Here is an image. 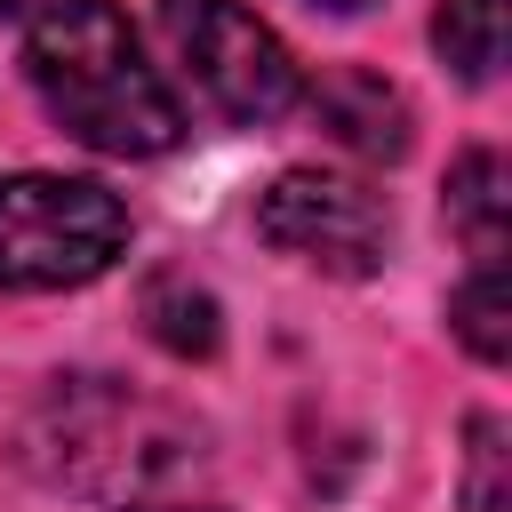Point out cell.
Wrapping results in <instances>:
<instances>
[{"label":"cell","mask_w":512,"mask_h":512,"mask_svg":"<svg viewBox=\"0 0 512 512\" xmlns=\"http://www.w3.org/2000/svg\"><path fill=\"white\" fill-rule=\"evenodd\" d=\"M24 72L64 136L112 160H152L184 136L176 88L144 64L128 16L112 0H48L24 40Z\"/></svg>","instance_id":"6da1fadb"},{"label":"cell","mask_w":512,"mask_h":512,"mask_svg":"<svg viewBox=\"0 0 512 512\" xmlns=\"http://www.w3.org/2000/svg\"><path fill=\"white\" fill-rule=\"evenodd\" d=\"M128 256V208L96 176H0V288H88Z\"/></svg>","instance_id":"7a4b0ae2"},{"label":"cell","mask_w":512,"mask_h":512,"mask_svg":"<svg viewBox=\"0 0 512 512\" xmlns=\"http://www.w3.org/2000/svg\"><path fill=\"white\" fill-rule=\"evenodd\" d=\"M160 32L192 72V88L240 128H264L304 96L288 40L240 0H160Z\"/></svg>","instance_id":"3957f363"},{"label":"cell","mask_w":512,"mask_h":512,"mask_svg":"<svg viewBox=\"0 0 512 512\" xmlns=\"http://www.w3.org/2000/svg\"><path fill=\"white\" fill-rule=\"evenodd\" d=\"M256 232L280 248V256H304L336 280H368L392 248V216L384 200L360 184V176H336V168H280L272 192L256 200Z\"/></svg>","instance_id":"277c9868"},{"label":"cell","mask_w":512,"mask_h":512,"mask_svg":"<svg viewBox=\"0 0 512 512\" xmlns=\"http://www.w3.org/2000/svg\"><path fill=\"white\" fill-rule=\"evenodd\" d=\"M312 120L360 160H400L408 152V104H400V88L384 72H360V64L320 72L312 80Z\"/></svg>","instance_id":"5b68a950"},{"label":"cell","mask_w":512,"mask_h":512,"mask_svg":"<svg viewBox=\"0 0 512 512\" xmlns=\"http://www.w3.org/2000/svg\"><path fill=\"white\" fill-rule=\"evenodd\" d=\"M136 312H144L152 344H168L176 360H208V352L224 344V312H216V296L192 288L184 272H152L144 296H136Z\"/></svg>","instance_id":"8992f818"},{"label":"cell","mask_w":512,"mask_h":512,"mask_svg":"<svg viewBox=\"0 0 512 512\" xmlns=\"http://www.w3.org/2000/svg\"><path fill=\"white\" fill-rule=\"evenodd\" d=\"M504 160L496 152H464L448 176V224L472 248V264H504Z\"/></svg>","instance_id":"52a82bcc"},{"label":"cell","mask_w":512,"mask_h":512,"mask_svg":"<svg viewBox=\"0 0 512 512\" xmlns=\"http://www.w3.org/2000/svg\"><path fill=\"white\" fill-rule=\"evenodd\" d=\"M432 48L480 88V80L504 64V0H440V16H432Z\"/></svg>","instance_id":"ba28073f"},{"label":"cell","mask_w":512,"mask_h":512,"mask_svg":"<svg viewBox=\"0 0 512 512\" xmlns=\"http://www.w3.org/2000/svg\"><path fill=\"white\" fill-rule=\"evenodd\" d=\"M448 328L464 336L472 360H504L512 352V296H504V264H472V280L448 296Z\"/></svg>","instance_id":"9c48e42d"},{"label":"cell","mask_w":512,"mask_h":512,"mask_svg":"<svg viewBox=\"0 0 512 512\" xmlns=\"http://www.w3.org/2000/svg\"><path fill=\"white\" fill-rule=\"evenodd\" d=\"M472 512H512V488H504V424L480 416L472 424V480H464Z\"/></svg>","instance_id":"30bf717a"},{"label":"cell","mask_w":512,"mask_h":512,"mask_svg":"<svg viewBox=\"0 0 512 512\" xmlns=\"http://www.w3.org/2000/svg\"><path fill=\"white\" fill-rule=\"evenodd\" d=\"M312 8H336V16H352V8H368V0H312Z\"/></svg>","instance_id":"8fae6325"},{"label":"cell","mask_w":512,"mask_h":512,"mask_svg":"<svg viewBox=\"0 0 512 512\" xmlns=\"http://www.w3.org/2000/svg\"><path fill=\"white\" fill-rule=\"evenodd\" d=\"M24 8H40V0H0V16H24Z\"/></svg>","instance_id":"7c38bea8"},{"label":"cell","mask_w":512,"mask_h":512,"mask_svg":"<svg viewBox=\"0 0 512 512\" xmlns=\"http://www.w3.org/2000/svg\"><path fill=\"white\" fill-rule=\"evenodd\" d=\"M144 512H152V504H144ZM160 512H208V504H160Z\"/></svg>","instance_id":"4fadbf2b"}]
</instances>
